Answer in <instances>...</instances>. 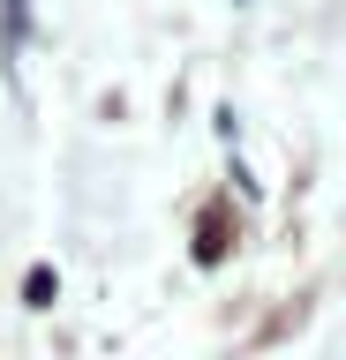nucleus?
Returning a JSON list of instances; mask_svg holds the SVG:
<instances>
[{
  "instance_id": "f257e3e1",
  "label": "nucleus",
  "mask_w": 346,
  "mask_h": 360,
  "mask_svg": "<svg viewBox=\"0 0 346 360\" xmlns=\"http://www.w3.org/2000/svg\"><path fill=\"white\" fill-rule=\"evenodd\" d=\"M53 285H61V278H53V270L38 263V270L23 278V300H30V308H53Z\"/></svg>"
}]
</instances>
